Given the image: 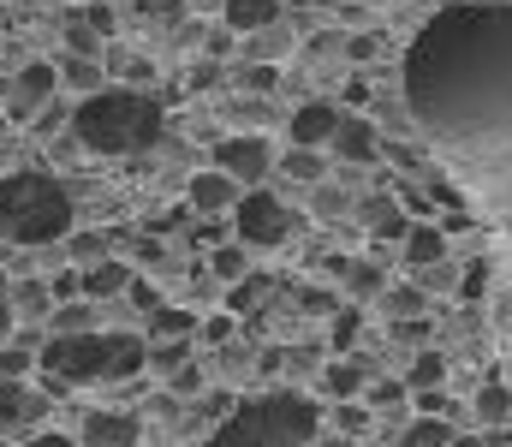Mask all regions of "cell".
I'll list each match as a JSON object with an SVG mask.
<instances>
[{
	"mask_svg": "<svg viewBox=\"0 0 512 447\" xmlns=\"http://www.w3.org/2000/svg\"><path fill=\"white\" fill-rule=\"evenodd\" d=\"M316 209H322V215H340V209H346V197H340V191H316Z\"/></svg>",
	"mask_w": 512,
	"mask_h": 447,
	"instance_id": "44",
	"label": "cell"
},
{
	"mask_svg": "<svg viewBox=\"0 0 512 447\" xmlns=\"http://www.w3.org/2000/svg\"><path fill=\"white\" fill-rule=\"evenodd\" d=\"M453 442V418H435V412H417V424L405 430V447H447Z\"/></svg>",
	"mask_w": 512,
	"mask_h": 447,
	"instance_id": "22",
	"label": "cell"
},
{
	"mask_svg": "<svg viewBox=\"0 0 512 447\" xmlns=\"http://www.w3.org/2000/svg\"><path fill=\"white\" fill-rule=\"evenodd\" d=\"M84 18H90V24H96V30H102V36H108V30H114V12H108V6H90V12H84Z\"/></svg>",
	"mask_w": 512,
	"mask_h": 447,
	"instance_id": "45",
	"label": "cell"
},
{
	"mask_svg": "<svg viewBox=\"0 0 512 447\" xmlns=\"http://www.w3.org/2000/svg\"><path fill=\"white\" fill-rule=\"evenodd\" d=\"M36 418H48V400L30 394L24 376H0V424H6V430H24V424H36Z\"/></svg>",
	"mask_w": 512,
	"mask_h": 447,
	"instance_id": "13",
	"label": "cell"
},
{
	"mask_svg": "<svg viewBox=\"0 0 512 447\" xmlns=\"http://www.w3.org/2000/svg\"><path fill=\"white\" fill-rule=\"evenodd\" d=\"M6 126H12V120H6V114H0V132H6Z\"/></svg>",
	"mask_w": 512,
	"mask_h": 447,
	"instance_id": "51",
	"label": "cell"
},
{
	"mask_svg": "<svg viewBox=\"0 0 512 447\" xmlns=\"http://www.w3.org/2000/svg\"><path fill=\"white\" fill-rule=\"evenodd\" d=\"M84 447H137L143 436V424L131 418V412H84Z\"/></svg>",
	"mask_w": 512,
	"mask_h": 447,
	"instance_id": "8",
	"label": "cell"
},
{
	"mask_svg": "<svg viewBox=\"0 0 512 447\" xmlns=\"http://www.w3.org/2000/svg\"><path fill=\"white\" fill-rule=\"evenodd\" d=\"M447 447H483V436H453Z\"/></svg>",
	"mask_w": 512,
	"mask_h": 447,
	"instance_id": "50",
	"label": "cell"
},
{
	"mask_svg": "<svg viewBox=\"0 0 512 447\" xmlns=\"http://www.w3.org/2000/svg\"><path fill=\"white\" fill-rule=\"evenodd\" d=\"M322 382H328V394H334V400H358V394H364V382H370V364H364V358H340V364H328V376H322Z\"/></svg>",
	"mask_w": 512,
	"mask_h": 447,
	"instance_id": "18",
	"label": "cell"
},
{
	"mask_svg": "<svg viewBox=\"0 0 512 447\" xmlns=\"http://www.w3.org/2000/svg\"><path fill=\"white\" fill-rule=\"evenodd\" d=\"M36 370H54L66 388H84V382H126L137 370H149V340H137V334H96V328L54 334V340L42 346Z\"/></svg>",
	"mask_w": 512,
	"mask_h": 447,
	"instance_id": "2",
	"label": "cell"
},
{
	"mask_svg": "<svg viewBox=\"0 0 512 447\" xmlns=\"http://www.w3.org/2000/svg\"><path fill=\"white\" fill-rule=\"evenodd\" d=\"M78 328H90V304H60L54 310V334H78Z\"/></svg>",
	"mask_w": 512,
	"mask_h": 447,
	"instance_id": "33",
	"label": "cell"
},
{
	"mask_svg": "<svg viewBox=\"0 0 512 447\" xmlns=\"http://www.w3.org/2000/svg\"><path fill=\"white\" fill-rule=\"evenodd\" d=\"M72 132L96 155H137L161 144V102L143 90H90L72 108Z\"/></svg>",
	"mask_w": 512,
	"mask_h": 447,
	"instance_id": "1",
	"label": "cell"
},
{
	"mask_svg": "<svg viewBox=\"0 0 512 447\" xmlns=\"http://www.w3.org/2000/svg\"><path fill=\"white\" fill-rule=\"evenodd\" d=\"M12 334V304H0V340Z\"/></svg>",
	"mask_w": 512,
	"mask_h": 447,
	"instance_id": "49",
	"label": "cell"
},
{
	"mask_svg": "<svg viewBox=\"0 0 512 447\" xmlns=\"http://www.w3.org/2000/svg\"><path fill=\"white\" fill-rule=\"evenodd\" d=\"M215 167L233 173L239 185H262L268 167H274V149H268V138H221L215 144Z\"/></svg>",
	"mask_w": 512,
	"mask_h": 447,
	"instance_id": "6",
	"label": "cell"
},
{
	"mask_svg": "<svg viewBox=\"0 0 512 447\" xmlns=\"http://www.w3.org/2000/svg\"><path fill=\"white\" fill-rule=\"evenodd\" d=\"M221 12H227V30H251L256 36V30H268L280 18V0H227Z\"/></svg>",
	"mask_w": 512,
	"mask_h": 447,
	"instance_id": "17",
	"label": "cell"
},
{
	"mask_svg": "<svg viewBox=\"0 0 512 447\" xmlns=\"http://www.w3.org/2000/svg\"><path fill=\"white\" fill-rule=\"evenodd\" d=\"M399 257H405V269L447 263V233H441V221H411L405 239H399Z\"/></svg>",
	"mask_w": 512,
	"mask_h": 447,
	"instance_id": "12",
	"label": "cell"
},
{
	"mask_svg": "<svg viewBox=\"0 0 512 447\" xmlns=\"http://www.w3.org/2000/svg\"><path fill=\"white\" fill-rule=\"evenodd\" d=\"M167 382H173V394H197V388H203V370H197V364H179Z\"/></svg>",
	"mask_w": 512,
	"mask_h": 447,
	"instance_id": "37",
	"label": "cell"
},
{
	"mask_svg": "<svg viewBox=\"0 0 512 447\" xmlns=\"http://www.w3.org/2000/svg\"><path fill=\"white\" fill-rule=\"evenodd\" d=\"M42 304H48V293H42V287H18V310H30V316H42Z\"/></svg>",
	"mask_w": 512,
	"mask_h": 447,
	"instance_id": "41",
	"label": "cell"
},
{
	"mask_svg": "<svg viewBox=\"0 0 512 447\" xmlns=\"http://www.w3.org/2000/svg\"><path fill=\"white\" fill-rule=\"evenodd\" d=\"M280 167H286V179H298V185H322V155H316V149L292 144V155H286Z\"/></svg>",
	"mask_w": 512,
	"mask_h": 447,
	"instance_id": "24",
	"label": "cell"
},
{
	"mask_svg": "<svg viewBox=\"0 0 512 447\" xmlns=\"http://www.w3.org/2000/svg\"><path fill=\"white\" fill-rule=\"evenodd\" d=\"M102 72H114V78H131V84H137V78H149V66H143L137 54H108V66H102Z\"/></svg>",
	"mask_w": 512,
	"mask_h": 447,
	"instance_id": "35",
	"label": "cell"
},
{
	"mask_svg": "<svg viewBox=\"0 0 512 447\" xmlns=\"http://www.w3.org/2000/svg\"><path fill=\"white\" fill-rule=\"evenodd\" d=\"M209 269H215V275H221V281H239V275H245V251H239V245H221V251H215V263H209Z\"/></svg>",
	"mask_w": 512,
	"mask_h": 447,
	"instance_id": "32",
	"label": "cell"
},
{
	"mask_svg": "<svg viewBox=\"0 0 512 447\" xmlns=\"http://www.w3.org/2000/svg\"><path fill=\"white\" fill-rule=\"evenodd\" d=\"M471 418H483V424H507L512 418V388L507 382H489V388L471 400Z\"/></svg>",
	"mask_w": 512,
	"mask_h": 447,
	"instance_id": "20",
	"label": "cell"
},
{
	"mask_svg": "<svg viewBox=\"0 0 512 447\" xmlns=\"http://www.w3.org/2000/svg\"><path fill=\"white\" fill-rule=\"evenodd\" d=\"M358 322H364V310H352V304H346V310H334V346H340V352H352Z\"/></svg>",
	"mask_w": 512,
	"mask_h": 447,
	"instance_id": "30",
	"label": "cell"
},
{
	"mask_svg": "<svg viewBox=\"0 0 512 447\" xmlns=\"http://www.w3.org/2000/svg\"><path fill=\"white\" fill-rule=\"evenodd\" d=\"M72 233V191L48 173H6L0 179V239L6 245H60Z\"/></svg>",
	"mask_w": 512,
	"mask_h": 447,
	"instance_id": "3",
	"label": "cell"
},
{
	"mask_svg": "<svg viewBox=\"0 0 512 447\" xmlns=\"http://www.w3.org/2000/svg\"><path fill=\"white\" fill-rule=\"evenodd\" d=\"M66 42H72V54H90V60H96V48H102V30H96L84 12H72V18H66Z\"/></svg>",
	"mask_w": 512,
	"mask_h": 447,
	"instance_id": "25",
	"label": "cell"
},
{
	"mask_svg": "<svg viewBox=\"0 0 512 447\" xmlns=\"http://www.w3.org/2000/svg\"><path fill=\"white\" fill-rule=\"evenodd\" d=\"M447 382V358L435 352V346H423L417 358H411V370H405V388L417 394V388H441Z\"/></svg>",
	"mask_w": 512,
	"mask_h": 447,
	"instance_id": "19",
	"label": "cell"
},
{
	"mask_svg": "<svg viewBox=\"0 0 512 447\" xmlns=\"http://www.w3.org/2000/svg\"><path fill=\"white\" fill-rule=\"evenodd\" d=\"M149 334H155V340H191V334H197V310H185V304H155V310H149Z\"/></svg>",
	"mask_w": 512,
	"mask_h": 447,
	"instance_id": "16",
	"label": "cell"
},
{
	"mask_svg": "<svg viewBox=\"0 0 512 447\" xmlns=\"http://www.w3.org/2000/svg\"><path fill=\"white\" fill-rule=\"evenodd\" d=\"M405 394H411L405 382H376V388H370V406H399Z\"/></svg>",
	"mask_w": 512,
	"mask_h": 447,
	"instance_id": "39",
	"label": "cell"
},
{
	"mask_svg": "<svg viewBox=\"0 0 512 447\" xmlns=\"http://www.w3.org/2000/svg\"><path fill=\"white\" fill-rule=\"evenodd\" d=\"M197 215H221V209H233L239 203V179L233 173H221V167H209V173H191V197H185Z\"/></svg>",
	"mask_w": 512,
	"mask_h": 447,
	"instance_id": "11",
	"label": "cell"
},
{
	"mask_svg": "<svg viewBox=\"0 0 512 447\" xmlns=\"http://www.w3.org/2000/svg\"><path fill=\"white\" fill-rule=\"evenodd\" d=\"M30 447H78L72 436H30Z\"/></svg>",
	"mask_w": 512,
	"mask_h": 447,
	"instance_id": "48",
	"label": "cell"
},
{
	"mask_svg": "<svg viewBox=\"0 0 512 447\" xmlns=\"http://www.w3.org/2000/svg\"><path fill=\"white\" fill-rule=\"evenodd\" d=\"M197 334H203L209 346H227V340L239 334V322H233V310H215V316H197Z\"/></svg>",
	"mask_w": 512,
	"mask_h": 447,
	"instance_id": "29",
	"label": "cell"
},
{
	"mask_svg": "<svg viewBox=\"0 0 512 447\" xmlns=\"http://www.w3.org/2000/svg\"><path fill=\"white\" fill-rule=\"evenodd\" d=\"M54 72H60V84H72V90H102V78H108L90 54H66Z\"/></svg>",
	"mask_w": 512,
	"mask_h": 447,
	"instance_id": "21",
	"label": "cell"
},
{
	"mask_svg": "<svg viewBox=\"0 0 512 447\" xmlns=\"http://www.w3.org/2000/svg\"><path fill=\"white\" fill-rule=\"evenodd\" d=\"M328 149H334L346 167H358V161H376V155H382V144H376V126H370V120H358V114H340V126H334Z\"/></svg>",
	"mask_w": 512,
	"mask_h": 447,
	"instance_id": "9",
	"label": "cell"
},
{
	"mask_svg": "<svg viewBox=\"0 0 512 447\" xmlns=\"http://www.w3.org/2000/svg\"><path fill=\"white\" fill-rule=\"evenodd\" d=\"M393 340L423 346V340H429V316H393Z\"/></svg>",
	"mask_w": 512,
	"mask_h": 447,
	"instance_id": "34",
	"label": "cell"
},
{
	"mask_svg": "<svg viewBox=\"0 0 512 447\" xmlns=\"http://www.w3.org/2000/svg\"><path fill=\"white\" fill-rule=\"evenodd\" d=\"M453 287H459L465 304H477V298L489 293V263H471V269H465V281H453Z\"/></svg>",
	"mask_w": 512,
	"mask_h": 447,
	"instance_id": "31",
	"label": "cell"
},
{
	"mask_svg": "<svg viewBox=\"0 0 512 447\" xmlns=\"http://www.w3.org/2000/svg\"><path fill=\"white\" fill-rule=\"evenodd\" d=\"M358 221L370 227V239H405V227H411L405 203H399V197H387V191H376V197H358Z\"/></svg>",
	"mask_w": 512,
	"mask_h": 447,
	"instance_id": "14",
	"label": "cell"
},
{
	"mask_svg": "<svg viewBox=\"0 0 512 447\" xmlns=\"http://www.w3.org/2000/svg\"><path fill=\"white\" fill-rule=\"evenodd\" d=\"M340 275H346V293L352 298H382V287H387V275L376 263H346Z\"/></svg>",
	"mask_w": 512,
	"mask_h": 447,
	"instance_id": "23",
	"label": "cell"
},
{
	"mask_svg": "<svg viewBox=\"0 0 512 447\" xmlns=\"http://www.w3.org/2000/svg\"><path fill=\"white\" fill-rule=\"evenodd\" d=\"M346 102H352V108H364V102H370V84H364V78H352V84H346Z\"/></svg>",
	"mask_w": 512,
	"mask_h": 447,
	"instance_id": "46",
	"label": "cell"
},
{
	"mask_svg": "<svg viewBox=\"0 0 512 447\" xmlns=\"http://www.w3.org/2000/svg\"><path fill=\"white\" fill-rule=\"evenodd\" d=\"M30 370H36V364H30L24 346H6V352H0V376H30Z\"/></svg>",
	"mask_w": 512,
	"mask_h": 447,
	"instance_id": "36",
	"label": "cell"
},
{
	"mask_svg": "<svg viewBox=\"0 0 512 447\" xmlns=\"http://www.w3.org/2000/svg\"><path fill=\"white\" fill-rule=\"evenodd\" d=\"M334 126H340V108L334 102H304L298 114H292V126H286V138L298 149H322L334 138Z\"/></svg>",
	"mask_w": 512,
	"mask_h": 447,
	"instance_id": "10",
	"label": "cell"
},
{
	"mask_svg": "<svg viewBox=\"0 0 512 447\" xmlns=\"http://www.w3.org/2000/svg\"><path fill=\"white\" fill-rule=\"evenodd\" d=\"M233 233H239V245H286L292 209L280 197H268V191H245L233 203Z\"/></svg>",
	"mask_w": 512,
	"mask_h": 447,
	"instance_id": "5",
	"label": "cell"
},
{
	"mask_svg": "<svg viewBox=\"0 0 512 447\" xmlns=\"http://www.w3.org/2000/svg\"><path fill=\"white\" fill-rule=\"evenodd\" d=\"M387 155H393V161H399V167H417V161H423V155H417V149H405V144H387Z\"/></svg>",
	"mask_w": 512,
	"mask_h": 447,
	"instance_id": "47",
	"label": "cell"
},
{
	"mask_svg": "<svg viewBox=\"0 0 512 447\" xmlns=\"http://www.w3.org/2000/svg\"><path fill=\"white\" fill-rule=\"evenodd\" d=\"M346 54H352V60H376V36H352Z\"/></svg>",
	"mask_w": 512,
	"mask_h": 447,
	"instance_id": "42",
	"label": "cell"
},
{
	"mask_svg": "<svg viewBox=\"0 0 512 447\" xmlns=\"http://www.w3.org/2000/svg\"><path fill=\"white\" fill-rule=\"evenodd\" d=\"M54 84H60V72H54L48 60H36V66H24V72L12 78V96H6V120H30L36 108H48V96H54Z\"/></svg>",
	"mask_w": 512,
	"mask_h": 447,
	"instance_id": "7",
	"label": "cell"
},
{
	"mask_svg": "<svg viewBox=\"0 0 512 447\" xmlns=\"http://www.w3.org/2000/svg\"><path fill=\"white\" fill-rule=\"evenodd\" d=\"M262 293H268V275H239V281H233V298H227V310H233V316H245Z\"/></svg>",
	"mask_w": 512,
	"mask_h": 447,
	"instance_id": "28",
	"label": "cell"
},
{
	"mask_svg": "<svg viewBox=\"0 0 512 447\" xmlns=\"http://www.w3.org/2000/svg\"><path fill=\"white\" fill-rule=\"evenodd\" d=\"M382 304L393 310V316H423V310H429L423 287H382Z\"/></svg>",
	"mask_w": 512,
	"mask_h": 447,
	"instance_id": "26",
	"label": "cell"
},
{
	"mask_svg": "<svg viewBox=\"0 0 512 447\" xmlns=\"http://www.w3.org/2000/svg\"><path fill=\"white\" fill-rule=\"evenodd\" d=\"M274 84H280L274 60H268V66H251V72H245V90H256V96H262V90H274Z\"/></svg>",
	"mask_w": 512,
	"mask_h": 447,
	"instance_id": "38",
	"label": "cell"
},
{
	"mask_svg": "<svg viewBox=\"0 0 512 447\" xmlns=\"http://www.w3.org/2000/svg\"><path fill=\"white\" fill-rule=\"evenodd\" d=\"M316 424H322L316 400H304L292 388H274L262 400H239L227 412V424L203 447H304L316 436Z\"/></svg>",
	"mask_w": 512,
	"mask_h": 447,
	"instance_id": "4",
	"label": "cell"
},
{
	"mask_svg": "<svg viewBox=\"0 0 512 447\" xmlns=\"http://www.w3.org/2000/svg\"><path fill=\"white\" fill-rule=\"evenodd\" d=\"M334 430H340V436H364V430H370V400H364V406H358V400H340V406H334Z\"/></svg>",
	"mask_w": 512,
	"mask_h": 447,
	"instance_id": "27",
	"label": "cell"
},
{
	"mask_svg": "<svg viewBox=\"0 0 512 447\" xmlns=\"http://www.w3.org/2000/svg\"><path fill=\"white\" fill-rule=\"evenodd\" d=\"M251 48H256V54H268V60H274V54H286V30H268V36H256Z\"/></svg>",
	"mask_w": 512,
	"mask_h": 447,
	"instance_id": "40",
	"label": "cell"
},
{
	"mask_svg": "<svg viewBox=\"0 0 512 447\" xmlns=\"http://www.w3.org/2000/svg\"><path fill=\"white\" fill-rule=\"evenodd\" d=\"M131 287V269L126 263H90L84 275H78V293L84 298H114Z\"/></svg>",
	"mask_w": 512,
	"mask_h": 447,
	"instance_id": "15",
	"label": "cell"
},
{
	"mask_svg": "<svg viewBox=\"0 0 512 447\" xmlns=\"http://www.w3.org/2000/svg\"><path fill=\"white\" fill-rule=\"evenodd\" d=\"M126 293H131V304H137V310H155V287H143V281H131Z\"/></svg>",
	"mask_w": 512,
	"mask_h": 447,
	"instance_id": "43",
	"label": "cell"
}]
</instances>
